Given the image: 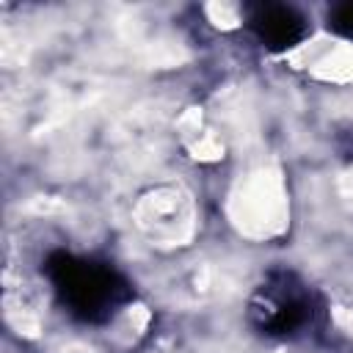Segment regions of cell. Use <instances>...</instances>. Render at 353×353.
I'll return each mask as SVG.
<instances>
[{"label": "cell", "instance_id": "obj_1", "mask_svg": "<svg viewBox=\"0 0 353 353\" xmlns=\"http://www.w3.org/2000/svg\"><path fill=\"white\" fill-rule=\"evenodd\" d=\"M141 223L146 229H152V234H163L171 232L176 234L179 226L185 223V210H182V199L171 190V193H157L152 196L143 207H141Z\"/></svg>", "mask_w": 353, "mask_h": 353}]
</instances>
